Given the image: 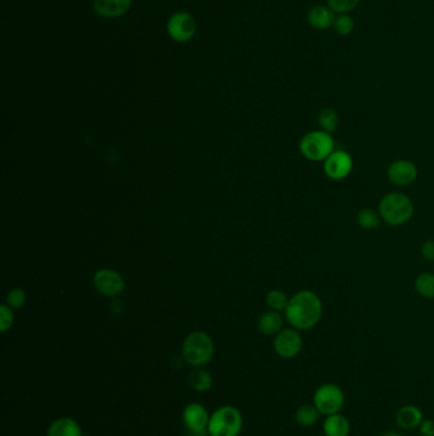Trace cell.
Segmentation results:
<instances>
[{"label": "cell", "mask_w": 434, "mask_h": 436, "mask_svg": "<svg viewBox=\"0 0 434 436\" xmlns=\"http://www.w3.org/2000/svg\"><path fill=\"white\" fill-rule=\"evenodd\" d=\"M362 0H326V4L335 15L352 13Z\"/></svg>", "instance_id": "obj_26"}, {"label": "cell", "mask_w": 434, "mask_h": 436, "mask_svg": "<svg viewBox=\"0 0 434 436\" xmlns=\"http://www.w3.org/2000/svg\"><path fill=\"white\" fill-rule=\"evenodd\" d=\"M243 428L241 412L234 406L219 407L210 416L209 436H238Z\"/></svg>", "instance_id": "obj_4"}, {"label": "cell", "mask_w": 434, "mask_h": 436, "mask_svg": "<svg viewBox=\"0 0 434 436\" xmlns=\"http://www.w3.org/2000/svg\"><path fill=\"white\" fill-rule=\"evenodd\" d=\"M354 27H355V24H354L353 17L350 13L337 15L334 24H332L334 31L338 33L339 36H343V37L352 35Z\"/></svg>", "instance_id": "obj_24"}, {"label": "cell", "mask_w": 434, "mask_h": 436, "mask_svg": "<svg viewBox=\"0 0 434 436\" xmlns=\"http://www.w3.org/2000/svg\"><path fill=\"white\" fill-rule=\"evenodd\" d=\"M322 415L320 411L316 408V406L312 404H302L301 407H298L296 411V422L302 428H311L316 425Z\"/></svg>", "instance_id": "obj_19"}, {"label": "cell", "mask_w": 434, "mask_h": 436, "mask_svg": "<svg viewBox=\"0 0 434 436\" xmlns=\"http://www.w3.org/2000/svg\"><path fill=\"white\" fill-rule=\"evenodd\" d=\"M322 301L312 291L302 290L297 292L288 302L285 319L297 331H307L314 328L321 320Z\"/></svg>", "instance_id": "obj_1"}, {"label": "cell", "mask_w": 434, "mask_h": 436, "mask_svg": "<svg viewBox=\"0 0 434 436\" xmlns=\"http://www.w3.org/2000/svg\"><path fill=\"white\" fill-rule=\"evenodd\" d=\"M353 170V158L346 152L335 149L329 157L323 161L325 175L331 180H343L350 175Z\"/></svg>", "instance_id": "obj_10"}, {"label": "cell", "mask_w": 434, "mask_h": 436, "mask_svg": "<svg viewBox=\"0 0 434 436\" xmlns=\"http://www.w3.org/2000/svg\"><path fill=\"white\" fill-rule=\"evenodd\" d=\"M423 420H424L423 412L419 407L413 404L402 406L397 410L395 416V422L402 430H415L420 426Z\"/></svg>", "instance_id": "obj_14"}, {"label": "cell", "mask_w": 434, "mask_h": 436, "mask_svg": "<svg viewBox=\"0 0 434 436\" xmlns=\"http://www.w3.org/2000/svg\"><path fill=\"white\" fill-rule=\"evenodd\" d=\"M350 430V422L340 412L325 416L322 422V431L325 436H349Z\"/></svg>", "instance_id": "obj_16"}, {"label": "cell", "mask_w": 434, "mask_h": 436, "mask_svg": "<svg viewBox=\"0 0 434 436\" xmlns=\"http://www.w3.org/2000/svg\"><path fill=\"white\" fill-rule=\"evenodd\" d=\"M337 15L328 7V4H317L307 12L305 21L316 31H328L332 27Z\"/></svg>", "instance_id": "obj_13"}, {"label": "cell", "mask_w": 434, "mask_h": 436, "mask_svg": "<svg viewBox=\"0 0 434 436\" xmlns=\"http://www.w3.org/2000/svg\"><path fill=\"white\" fill-rule=\"evenodd\" d=\"M189 384L195 392L205 393L213 385V378L208 370L196 367L189 374Z\"/></svg>", "instance_id": "obj_20"}, {"label": "cell", "mask_w": 434, "mask_h": 436, "mask_svg": "<svg viewBox=\"0 0 434 436\" xmlns=\"http://www.w3.org/2000/svg\"><path fill=\"white\" fill-rule=\"evenodd\" d=\"M339 121L340 119H339L338 113L331 107L322 109L317 116V122H319L321 130L328 131L330 134L338 129Z\"/></svg>", "instance_id": "obj_22"}, {"label": "cell", "mask_w": 434, "mask_h": 436, "mask_svg": "<svg viewBox=\"0 0 434 436\" xmlns=\"http://www.w3.org/2000/svg\"><path fill=\"white\" fill-rule=\"evenodd\" d=\"M382 436H405V435H404L402 433H400V431H396V430H388V431H386V433H385V434H384V435Z\"/></svg>", "instance_id": "obj_31"}, {"label": "cell", "mask_w": 434, "mask_h": 436, "mask_svg": "<svg viewBox=\"0 0 434 436\" xmlns=\"http://www.w3.org/2000/svg\"><path fill=\"white\" fill-rule=\"evenodd\" d=\"M210 416L207 408L200 403H189L182 411V421L191 436H209L208 425Z\"/></svg>", "instance_id": "obj_7"}, {"label": "cell", "mask_w": 434, "mask_h": 436, "mask_svg": "<svg viewBox=\"0 0 434 436\" xmlns=\"http://www.w3.org/2000/svg\"><path fill=\"white\" fill-rule=\"evenodd\" d=\"M290 300L287 298V295L282 291L274 290L270 291L266 296V304L274 311H282L285 310L288 307Z\"/></svg>", "instance_id": "obj_25"}, {"label": "cell", "mask_w": 434, "mask_h": 436, "mask_svg": "<svg viewBox=\"0 0 434 436\" xmlns=\"http://www.w3.org/2000/svg\"><path fill=\"white\" fill-rule=\"evenodd\" d=\"M387 178L396 186L411 185L418 178V169L409 160H396L388 166Z\"/></svg>", "instance_id": "obj_11"}, {"label": "cell", "mask_w": 434, "mask_h": 436, "mask_svg": "<svg viewBox=\"0 0 434 436\" xmlns=\"http://www.w3.org/2000/svg\"><path fill=\"white\" fill-rule=\"evenodd\" d=\"M422 255L424 257L428 262H434V239L426 240L422 245Z\"/></svg>", "instance_id": "obj_29"}, {"label": "cell", "mask_w": 434, "mask_h": 436, "mask_svg": "<svg viewBox=\"0 0 434 436\" xmlns=\"http://www.w3.org/2000/svg\"><path fill=\"white\" fill-rule=\"evenodd\" d=\"M322 416L339 413L346 404V394L338 384L325 383L314 390V402Z\"/></svg>", "instance_id": "obj_6"}, {"label": "cell", "mask_w": 434, "mask_h": 436, "mask_svg": "<svg viewBox=\"0 0 434 436\" xmlns=\"http://www.w3.org/2000/svg\"><path fill=\"white\" fill-rule=\"evenodd\" d=\"M167 33L169 37L176 42H187L196 33V22L190 13L178 10L169 17Z\"/></svg>", "instance_id": "obj_8"}, {"label": "cell", "mask_w": 434, "mask_h": 436, "mask_svg": "<svg viewBox=\"0 0 434 436\" xmlns=\"http://www.w3.org/2000/svg\"><path fill=\"white\" fill-rule=\"evenodd\" d=\"M131 0H95L93 9L98 16L116 18L129 12Z\"/></svg>", "instance_id": "obj_15"}, {"label": "cell", "mask_w": 434, "mask_h": 436, "mask_svg": "<svg viewBox=\"0 0 434 436\" xmlns=\"http://www.w3.org/2000/svg\"><path fill=\"white\" fill-rule=\"evenodd\" d=\"M182 356L186 363L195 367H200L214 356V343L209 336L204 331L190 333L182 345Z\"/></svg>", "instance_id": "obj_3"}, {"label": "cell", "mask_w": 434, "mask_h": 436, "mask_svg": "<svg viewBox=\"0 0 434 436\" xmlns=\"http://www.w3.org/2000/svg\"><path fill=\"white\" fill-rule=\"evenodd\" d=\"M299 149L310 161H325L335 151V140L328 131L312 130L301 139Z\"/></svg>", "instance_id": "obj_5"}, {"label": "cell", "mask_w": 434, "mask_h": 436, "mask_svg": "<svg viewBox=\"0 0 434 436\" xmlns=\"http://www.w3.org/2000/svg\"><path fill=\"white\" fill-rule=\"evenodd\" d=\"M381 215L377 213L376 210H370V208H364L358 212L357 215V224L358 226L366 230V231H373L377 230L381 225Z\"/></svg>", "instance_id": "obj_21"}, {"label": "cell", "mask_w": 434, "mask_h": 436, "mask_svg": "<svg viewBox=\"0 0 434 436\" xmlns=\"http://www.w3.org/2000/svg\"><path fill=\"white\" fill-rule=\"evenodd\" d=\"M283 316L279 311H267L265 314L261 315V318L258 319V331H261L265 336H273L278 334L282 331Z\"/></svg>", "instance_id": "obj_18"}, {"label": "cell", "mask_w": 434, "mask_h": 436, "mask_svg": "<svg viewBox=\"0 0 434 436\" xmlns=\"http://www.w3.org/2000/svg\"><path fill=\"white\" fill-rule=\"evenodd\" d=\"M303 347V338L294 328H287L279 331L274 339V349L282 358H294Z\"/></svg>", "instance_id": "obj_9"}, {"label": "cell", "mask_w": 434, "mask_h": 436, "mask_svg": "<svg viewBox=\"0 0 434 436\" xmlns=\"http://www.w3.org/2000/svg\"><path fill=\"white\" fill-rule=\"evenodd\" d=\"M414 287L422 298L434 299V275L433 273H420L415 278Z\"/></svg>", "instance_id": "obj_23"}, {"label": "cell", "mask_w": 434, "mask_h": 436, "mask_svg": "<svg viewBox=\"0 0 434 436\" xmlns=\"http://www.w3.org/2000/svg\"><path fill=\"white\" fill-rule=\"evenodd\" d=\"M419 434L422 436H434V421L424 419L418 428Z\"/></svg>", "instance_id": "obj_30"}, {"label": "cell", "mask_w": 434, "mask_h": 436, "mask_svg": "<svg viewBox=\"0 0 434 436\" xmlns=\"http://www.w3.org/2000/svg\"><path fill=\"white\" fill-rule=\"evenodd\" d=\"M13 313L10 310V307L7 305H1L0 307V331H7L13 324Z\"/></svg>", "instance_id": "obj_28"}, {"label": "cell", "mask_w": 434, "mask_h": 436, "mask_svg": "<svg viewBox=\"0 0 434 436\" xmlns=\"http://www.w3.org/2000/svg\"><path fill=\"white\" fill-rule=\"evenodd\" d=\"M46 436H83V431L72 417H60L50 424Z\"/></svg>", "instance_id": "obj_17"}, {"label": "cell", "mask_w": 434, "mask_h": 436, "mask_svg": "<svg viewBox=\"0 0 434 436\" xmlns=\"http://www.w3.org/2000/svg\"><path fill=\"white\" fill-rule=\"evenodd\" d=\"M97 291L108 298H115L124 291V280L113 269H102L95 275Z\"/></svg>", "instance_id": "obj_12"}, {"label": "cell", "mask_w": 434, "mask_h": 436, "mask_svg": "<svg viewBox=\"0 0 434 436\" xmlns=\"http://www.w3.org/2000/svg\"><path fill=\"white\" fill-rule=\"evenodd\" d=\"M8 305L13 309H19L26 304V292L22 289H13L7 296Z\"/></svg>", "instance_id": "obj_27"}, {"label": "cell", "mask_w": 434, "mask_h": 436, "mask_svg": "<svg viewBox=\"0 0 434 436\" xmlns=\"http://www.w3.org/2000/svg\"><path fill=\"white\" fill-rule=\"evenodd\" d=\"M382 221L390 226H402L409 222L414 215V204L402 193L386 194L378 206Z\"/></svg>", "instance_id": "obj_2"}]
</instances>
